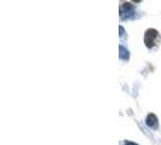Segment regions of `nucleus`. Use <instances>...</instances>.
<instances>
[{
  "label": "nucleus",
  "instance_id": "nucleus-1",
  "mask_svg": "<svg viewBox=\"0 0 161 145\" xmlns=\"http://www.w3.org/2000/svg\"><path fill=\"white\" fill-rule=\"evenodd\" d=\"M156 36H158V30H155V29H148L147 32H145V35H144V42L145 45H147V47H153L154 45V41L156 39Z\"/></svg>",
  "mask_w": 161,
  "mask_h": 145
},
{
  "label": "nucleus",
  "instance_id": "nucleus-2",
  "mask_svg": "<svg viewBox=\"0 0 161 145\" xmlns=\"http://www.w3.org/2000/svg\"><path fill=\"white\" fill-rule=\"evenodd\" d=\"M145 123L150 127V128H158L159 126V122H158V116L155 114H149L147 116V120H145Z\"/></svg>",
  "mask_w": 161,
  "mask_h": 145
},
{
  "label": "nucleus",
  "instance_id": "nucleus-3",
  "mask_svg": "<svg viewBox=\"0 0 161 145\" xmlns=\"http://www.w3.org/2000/svg\"><path fill=\"white\" fill-rule=\"evenodd\" d=\"M120 13L122 15V18H124V15H126V17L129 16V15H133V6L130 4V3H125L122 6H121V11Z\"/></svg>",
  "mask_w": 161,
  "mask_h": 145
},
{
  "label": "nucleus",
  "instance_id": "nucleus-4",
  "mask_svg": "<svg viewBox=\"0 0 161 145\" xmlns=\"http://www.w3.org/2000/svg\"><path fill=\"white\" fill-rule=\"evenodd\" d=\"M119 51H120V58L121 59H124V61L129 59V57H130L129 51L124 47V46H120V47H119Z\"/></svg>",
  "mask_w": 161,
  "mask_h": 145
},
{
  "label": "nucleus",
  "instance_id": "nucleus-5",
  "mask_svg": "<svg viewBox=\"0 0 161 145\" xmlns=\"http://www.w3.org/2000/svg\"><path fill=\"white\" fill-rule=\"evenodd\" d=\"M125 145H138V144H136V143H132V142H126V143H125Z\"/></svg>",
  "mask_w": 161,
  "mask_h": 145
},
{
  "label": "nucleus",
  "instance_id": "nucleus-6",
  "mask_svg": "<svg viewBox=\"0 0 161 145\" xmlns=\"http://www.w3.org/2000/svg\"><path fill=\"white\" fill-rule=\"evenodd\" d=\"M119 29H120V35L122 36V35H124V28H122V27H120Z\"/></svg>",
  "mask_w": 161,
  "mask_h": 145
}]
</instances>
